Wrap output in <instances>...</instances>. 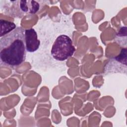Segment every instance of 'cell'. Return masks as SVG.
Wrapping results in <instances>:
<instances>
[{"label": "cell", "instance_id": "cell-1", "mask_svg": "<svg viewBox=\"0 0 127 127\" xmlns=\"http://www.w3.org/2000/svg\"><path fill=\"white\" fill-rule=\"evenodd\" d=\"M25 30L21 27L2 37L0 40L1 65L16 66L25 60L26 49Z\"/></svg>", "mask_w": 127, "mask_h": 127}, {"label": "cell", "instance_id": "cell-2", "mask_svg": "<svg viewBox=\"0 0 127 127\" xmlns=\"http://www.w3.org/2000/svg\"><path fill=\"white\" fill-rule=\"evenodd\" d=\"M75 51L70 38L66 35H61L55 41L51 53L54 59L63 61L71 57Z\"/></svg>", "mask_w": 127, "mask_h": 127}, {"label": "cell", "instance_id": "cell-3", "mask_svg": "<svg viewBox=\"0 0 127 127\" xmlns=\"http://www.w3.org/2000/svg\"><path fill=\"white\" fill-rule=\"evenodd\" d=\"M25 41L26 51L28 52H34L40 45V41L38 39L37 33L33 28L25 30Z\"/></svg>", "mask_w": 127, "mask_h": 127}, {"label": "cell", "instance_id": "cell-4", "mask_svg": "<svg viewBox=\"0 0 127 127\" xmlns=\"http://www.w3.org/2000/svg\"><path fill=\"white\" fill-rule=\"evenodd\" d=\"M20 8L21 10L26 13L34 14L39 9V3L34 0H21Z\"/></svg>", "mask_w": 127, "mask_h": 127}, {"label": "cell", "instance_id": "cell-5", "mask_svg": "<svg viewBox=\"0 0 127 127\" xmlns=\"http://www.w3.org/2000/svg\"><path fill=\"white\" fill-rule=\"evenodd\" d=\"M16 28V25L12 22L1 19L0 20V34L1 37L7 35Z\"/></svg>", "mask_w": 127, "mask_h": 127}]
</instances>
